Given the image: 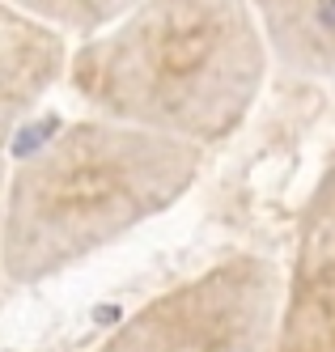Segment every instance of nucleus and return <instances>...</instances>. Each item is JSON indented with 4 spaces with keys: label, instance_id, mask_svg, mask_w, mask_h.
Masks as SVG:
<instances>
[{
    "label": "nucleus",
    "instance_id": "obj_2",
    "mask_svg": "<svg viewBox=\"0 0 335 352\" xmlns=\"http://www.w3.org/2000/svg\"><path fill=\"white\" fill-rule=\"evenodd\" d=\"M204 148L76 119L9 170L5 195V285L30 289L102 255L183 199Z\"/></svg>",
    "mask_w": 335,
    "mask_h": 352
},
{
    "label": "nucleus",
    "instance_id": "obj_7",
    "mask_svg": "<svg viewBox=\"0 0 335 352\" xmlns=\"http://www.w3.org/2000/svg\"><path fill=\"white\" fill-rule=\"evenodd\" d=\"M13 5L34 13L47 26H56L60 34L89 38L98 30H107L111 21H119L132 5H140V0H13Z\"/></svg>",
    "mask_w": 335,
    "mask_h": 352
},
{
    "label": "nucleus",
    "instance_id": "obj_9",
    "mask_svg": "<svg viewBox=\"0 0 335 352\" xmlns=\"http://www.w3.org/2000/svg\"><path fill=\"white\" fill-rule=\"evenodd\" d=\"M5 195H9V170L0 162V289H5Z\"/></svg>",
    "mask_w": 335,
    "mask_h": 352
},
{
    "label": "nucleus",
    "instance_id": "obj_3",
    "mask_svg": "<svg viewBox=\"0 0 335 352\" xmlns=\"http://www.w3.org/2000/svg\"><path fill=\"white\" fill-rule=\"evenodd\" d=\"M285 272L263 255H229L132 310L94 352H268Z\"/></svg>",
    "mask_w": 335,
    "mask_h": 352
},
{
    "label": "nucleus",
    "instance_id": "obj_6",
    "mask_svg": "<svg viewBox=\"0 0 335 352\" xmlns=\"http://www.w3.org/2000/svg\"><path fill=\"white\" fill-rule=\"evenodd\" d=\"M272 60L293 77L335 85V0H250Z\"/></svg>",
    "mask_w": 335,
    "mask_h": 352
},
{
    "label": "nucleus",
    "instance_id": "obj_8",
    "mask_svg": "<svg viewBox=\"0 0 335 352\" xmlns=\"http://www.w3.org/2000/svg\"><path fill=\"white\" fill-rule=\"evenodd\" d=\"M297 238H318L335 246V148L327 153L318 179L310 187L301 204V221H297Z\"/></svg>",
    "mask_w": 335,
    "mask_h": 352
},
{
    "label": "nucleus",
    "instance_id": "obj_4",
    "mask_svg": "<svg viewBox=\"0 0 335 352\" xmlns=\"http://www.w3.org/2000/svg\"><path fill=\"white\" fill-rule=\"evenodd\" d=\"M68 34L39 21L13 0H0V153L39 102L68 81Z\"/></svg>",
    "mask_w": 335,
    "mask_h": 352
},
{
    "label": "nucleus",
    "instance_id": "obj_5",
    "mask_svg": "<svg viewBox=\"0 0 335 352\" xmlns=\"http://www.w3.org/2000/svg\"><path fill=\"white\" fill-rule=\"evenodd\" d=\"M268 352H335V246L297 238Z\"/></svg>",
    "mask_w": 335,
    "mask_h": 352
},
{
    "label": "nucleus",
    "instance_id": "obj_1",
    "mask_svg": "<svg viewBox=\"0 0 335 352\" xmlns=\"http://www.w3.org/2000/svg\"><path fill=\"white\" fill-rule=\"evenodd\" d=\"M272 64L250 0H140L72 47L68 89L98 119L208 153L250 119Z\"/></svg>",
    "mask_w": 335,
    "mask_h": 352
}]
</instances>
